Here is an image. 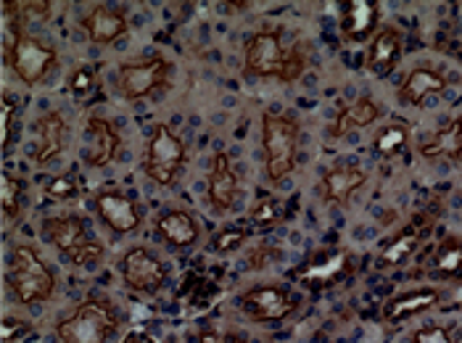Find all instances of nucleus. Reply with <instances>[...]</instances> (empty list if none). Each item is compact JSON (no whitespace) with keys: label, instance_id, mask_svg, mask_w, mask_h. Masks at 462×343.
<instances>
[{"label":"nucleus","instance_id":"nucleus-1","mask_svg":"<svg viewBox=\"0 0 462 343\" xmlns=\"http://www.w3.org/2000/svg\"><path fill=\"white\" fill-rule=\"evenodd\" d=\"M299 140L301 130L293 116L264 111L262 114V151H264V170L273 182L285 180L296 170L299 162Z\"/></svg>","mask_w":462,"mask_h":343},{"label":"nucleus","instance_id":"nucleus-2","mask_svg":"<svg viewBox=\"0 0 462 343\" xmlns=\"http://www.w3.org/2000/svg\"><path fill=\"white\" fill-rule=\"evenodd\" d=\"M119 328V311L108 299H88L56 325L61 343H108Z\"/></svg>","mask_w":462,"mask_h":343},{"label":"nucleus","instance_id":"nucleus-3","mask_svg":"<svg viewBox=\"0 0 462 343\" xmlns=\"http://www.w3.org/2000/svg\"><path fill=\"white\" fill-rule=\"evenodd\" d=\"M5 283L19 304L48 301L56 291V277L48 270V264L37 256L32 246H16L11 251Z\"/></svg>","mask_w":462,"mask_h":343},{"label":"nucleus","instance_id":"nucleus-4","mask_svg":"<svg viewBox=\"0 0 462 343\" xmlns=\"http://www.w3.org/2000/svg\"><path fill=\"white\" fill-rule=\"evenodd\" d=\"M42 236L61 254H67L77 267L96 264L104 256V246L93 238L79 214H59L42 219Z\"/></svg>","mask_w":462,"mask_h":343},{"label":"nucleus","instance_id":"nucleus-5","mask_svg":"<svg viewBox=\"0 0 462 343\" xmlns=\"http://www.w3.org/2000/svg\"><path fill=\"white\" fill-rule=\"evenodd\" d=\"M185 164V145L167 125H156L143 159L145 174L159 185H172Z\"/></svg>","mask_w":462,"mask_h":343},{"label":"nucleus","instance_id":"nucleus-6","mask_svg":"<svg viewBox=\"0 0 462 343\" xmlns=\"http://www.w3.org/2000/svg\"><path fill=\"white\" fill-rule=\"evenodd\" d=\"M56 51L48 48L30 34H16L14 42L5 48V64L11 71L24 82V85H37L56 64Z\"/></svg>","mask_w":462,"mask_h":343},{"label":"nucleus","instance_id":"nucleus-7","mask_svg":"<svg viewBox=\"0 0 462 343\" xmlns=\"http://www.w3.org/2000/svg\"><path fill=\"white\" fill-rule=\"evenodd\" d=\"M288 59V48H283L281 32L259 30L251 34L246 45V71L254 77H275L281 79Z\"/></svg>","mask_w":462,"mask_h":343},{"label":"nucleus","instance_id":"nucleus-8","mask_svg":"<svg viewBox=\"0 0 462 343\" xmlns=\"http://www.w3.org/2000/svg\"><path fill=\"white\" fill-rule=\"evenodd\" d=\"M238 304L254 322H281L293 311V299L281 285H256L241 293Z\"/></svg>","mask_w":462,"mask_h":343},{"label":"nucleus","instance_id":"nucleus-9","mask_svg":"<svg viewBox=\"0 0 462 343\" xmlns=\"http://www.w3.org/2000/svg\"><path fill=\"white\" fill-rule=\"evenodd\" d=\"M119 273H122V280L138 293H153L167 280L164 264L145 248H130L119 262Z\"/></svg>","mask_w":462,"mask_h":343},{"label":"nucleus","instance_id":"nucleus-10","mask_svg":"<svg viewBox=\"0 0 462 343\" xmlns=\"http://www.w3.org/2000/svg\"><path fill=\"white\" fill-rule=\"evenodd\" d=\"M349 270H352L349 254L341 248H328V251H318L307 256L304 264H299L291 277L307 285H330V283H338L344 274H349Z\"/></svg>","mask_w":462,"mask_h":343},{"label":"nucleus","instance_id":"nucleus-11","mask_svg":"<svg viewBox=\"0 0 462 343\" xmlns=\"http://www.w3.org/2000/svg\"><path fill=\"white\" fill-rule=\"evenodd\" d=\"M167 61L164 59H148V61H135V64H125L119 69V93L130 101L143 98L148 93H153L156 88L164 85L167 79Z\"/></svg>","mask_w":462,"mask_h":343},{"label":"nucleus","instance_id":"nucleus-12","mask_svg":"<svg viewBox=\"0 0 462 343\" xmlns=\"http://www.w3.org/2000/svg\"><path fill=\"white\" fill-rule=\"evenodd\" d=\"M122 145V137L116 127L104 116H90L85 125V145H82V159L88 167H106L114 162L116 151Z\"/></svg>","mask_w":462,"mask_h":343},{"label":"nucleus","instance_id":"nucleus-13","mask_svg":"<svg viewBox=\"0 0 462 343\" xmlns=\"http://www.w3.org/2000/svg\"><path fill=\"white\" fill-rule=\"evenodd\" d=\"M96 211L106 222V227L116 236L133 233L141 227V211L138 204L122 193V190H101L96 193Z\"/></svg>","mask_w":462,"mask_h":343},{"label":"nucleus","instance_id":"nucleus-14","mask_svg":"<svg viewBox=\"0 0 462 343\" xmlns=\"http://www.w3.org/2000/svg\"><path fill=\"white\" fill-rule=\"evenodd\" d=\"M367 182V174L355 164H336L322 174L318 193L325 204L346 206L356 190Z\"/></svg>","mask_w":462,"mask_h":343},{"label":"nucleus","instance_id":"nucleus-15","mask_svg":"<svg viewBox=\"0 0 462 343\" xmlns=\"http://www.w3.org/2000/svg\"><path fill=\"white\" fill-rule=\"evenodd\" d=\"M35 130L37 145L35 151H32V159H35V164L45 167V164H51L67 148V133H69V127H67V119L59 111H48V114H42L37 119Z\"/></svg>","mask_w":462,"mask_h":343},{"label":"nucleus","instance_id":"nucleus-16","mask_svg":"<svg viewBox=\"0 0 462 343\" xmlns=\"http://www.w3.org/2000/svg\"><path fill=\"white\" fill-rule=\"evenodd\" d=\"M207 199H209L214 211H230L233 204H236V199H238V177H236L233 164H230V159H227L225 151H217L214 153Z\"/></svg>","mask_w":462,"mask_h":343},{"label":"nucleus","instance_id":"nucleus-17","mask_svg":"<svg viewBox=\"0 0 462 343\" xmlns=\"http://www.w3.org/2000/svg\"><path fill=\"white\" fill-rule=\"evenodd\" d=\"M444 90H447V77L441 71H436V69L430 67H418L404 77V82H402L396 96H399V101L404 103V106H420L430 96H439Z\"/></svg>","mask_w":462,"mask_h":343},{"label":"nucleus","instance_id":"nucleus-18","mask_svg":"<svg viewBox=\"0 0 462 343\" xmlns=\"http://www.w3.org/2000/svg\"><path fill=\"white\" fill-rule=\"evenodd\" d=\"M82 30L85 34L98 42V45H108L114 40H119L122 34L127 32V16L116 8H108V5H96L90 8L85 16H82Z\"/></svg>","mask_w":462,"mask_h":343},{"label":"nucleus","instance_id":"nucleus-19","mask_svg":"<svg viewBox=\"0 0 462 343\" xmlns=\"http://www.w3.org/2000/svg\"><path fill=\"white\" fill-rule=\"evenodd\" d=\"M399 59H402V34L393 27H386L373 37L367 56H365V67L375 77H386Z\"/></svg>","mask_w":462,"mask_h":343},{"label":"nucleus","instance_id":"nucleus-20","mask_svg":"<svg viewBox=\"0 0 462 343\" xmlns=\"http://www.w3.org/2000/svg\"><path fill=\"white\" fill-rule=\"evenodd\" d=\"M439 304V291L436 288H420V291H407L402 296H393L389 299L383 309H381V317L383 322H404L410 317H418L428 309H433Z\"/></svg>","mask_w":462,"mask_h":343},{"label":"nucleus","instance_id":"nucleus-21","mask_svg":"<svg viewBox=\"0 0 462 343\" xmlns=\"http://www.w3.org/2000/svg\"><path fill=\"white\" fill-rule=\"evenodd\" d=\"M420 156L428 162H436V159L457 162V159H462V116L444 122L433 135L428 137L420 145Z\"/></svg>","mask_w":462,"mask_h":343},{"label":"nucleus","instance_id":"nucleus-22","mask_svg":"<svg viewBox=\"0 0 462 343\" xmlns=\"http://www.w3.org/2000/svg\"><path fill=\"white\" fill-rule=\"evenodd\" d=\"M378 16H381L378 3H370V0H349V3H344V11H341V32H344L346 40L359 42V40H365V37L373 34Z\"/></svg>","mask_w":462,"mask_h":343},{"label":"nucleus","instance_id":"nucleus-23","mask_svg":"<svg viewBox=\"0 0 462 343\" xmlns=\"http://www.w3.org/2000/svg\"><path fill=\"white\" fill-rule=\"evenodd\" d=\"M381 114H383V108L373 98H356L355 103H349L338 111V116L330 127V135L344 137L355 130H365V127L375 125L381 119Z\"/></svg>","mask_w":462,"mask_h":343},{"label":"nucleus","instance_id":"nucleus-24","mask_svg":"<svg viewBox=\"0 0 462 343\" xmlns=\"http://www.w3.org/2000/svg\"><path fill=\"white\" fill-rule=\"evenodd\" d=\"M156 230L159 236L167 240L175 248H190L199 240V225L196 219L182 211V209H170L156 219Z\"/></svg>","mask_w":462,"mask_h":343},{"label":"nucleus","instance_id":"nucleus-25","mask_svg":"<svg viewBox=\"0 0 462 343\" xmlns=\"http://www.w3.org/2000/svg\"><path fill=\"white\" fill-rule=\"evenodd\" d=\"M428 219H418V222H412V225H407L396 238L381 251V256H378V264L381 267H396V264H402L404 259H410L415 251H418V246L423 243L428 233Z\"/></svg>","mask_w":462,"mask_h":343},{"label":"nucleus","instance_id":"nucleus-26","mask_svg":"<svg viewBox=\"0 0 462 343\" xmlns=\"http://www.w3.org/2000/svg\"><path fill=\"white\" fill-rule=\"evenodd\" d=\"M433 270L444 277L462 280V238L447 236L433 254Z\"/></svg>","mask_w":462,"mask_h":343},{"label":"nucleus","instance_id":"nucleus-27","mask_svg":"<svg viewBox=\"0 0 462 343\" xmlns=\"http://www.w3.org/2000/svg\"><path fill=\"white\" fill-rule=\"evenodd\" d=\"M0 206H3L5 222H16V219L22 217V206H24V182L16 180L14 174H3V180H0Z\"/></svg>","mask_w":462,"mask_h":343},{"label":"nucleus","instance_id":"nucleus-28","mask_svg":"<svg viewBox=\"0 0 462 343\" xmlns=\"http://www.w3.org/2000/svg\"><path fill=\"white\" fill-rule=\"evenodd\" d=\"M410 143V125H404V122H393L389 127H383L378 137H375V143H373V148H375V153L378 156H383V159H389V156H396L399 151H404V145Z\"/></svg>","mask_w":462,"mask_h":343},{"label":"nucleus","instance_id":"nucleus-29","mask_svg":"<svg viewBox=\"0 0 462 343\" xmlns=\"http://www.w3.org/2000/svg\"><path fill=\"white\" fill-rule=\"evenodd\" d=\"M310 64V53H307V42H293L291 48H288V59H285V69H283V77H281V82H296L301 74H304V69Z\"/></svg>","mask_w":462,"mask_h":343},{"label":"nucleus","instance_id":"nucleus-30","mask_svg":"<svg viewBox=\"0 0 462 343\" xmlns=\"http://www.w3.org/2000/svg\"><path fill=\"white\" fill-rule=\"evenodd\" d=\"M281 217H283L281 204H278L273 196H259V199L254 201V206H251V222L259 225V227H270V225H275Z\"/></svg>","mask_w":462,"mask_h":343},{"label":"nucleus","instance_id":"nucleus-31","mask_svg":"<svg viewBox=\"0 0 462 343\" xmlns=\"http://www.w3.org/2000/svg\"><path fill=\"white\" fill-rule=\"evenodd\" d=\"M14 133H16V103L8 93H3V98H0V145H3V151H8Z\"/></svg>","mask_w":462,"mask_h":343},{"label":"nucleus","instance_id":"nucleus-32","mask_svg":"<svg viewBox=\"0 0 462 343\" xmlns=\"http://www.w3.org/2000/svg\"><path fill=\"white\" fill-rule=\"evenodd\" d=\"M77 190H79V185H77V177H74V172H67V174H61V177H56L51 185H48V199H53V201H71L74 196H77Z\"/></svg>","mask_w":462,"mask_h":343},{"label":"nucleus","instance_id":"nucleus-33","mask_svg":"<svg viewBox=\"0 0 462 343\" xmlns=\"http://www.w3.org/2000/svg\"><path fill=\"white\" fill-rule=\"evenodd\" d=\"M246 230L244 227H225V230H219L212 240V248L214 251H219V254H230V251H236L238 246H244L246 243Z\"/></svg>","mask_w":462,"mask_h":343},{"label":"nucleus","instance_id":"nucleus-34","mask_svg":"<svg viewBox=\"0 0 462 343\" xmlns=\"http://www.w3.org/2000/svg\"><path fill=\"white\" fill-rule=\"evenodd\" d=\"M24 333H30V325L24 320H16V317H5L0 322V336H3V343H14L19 341Z\"/></svg>","mask_w":462,"mask_h":343},{"label":"nucleus","instance_id":"nucleus-35","mask_svg":"<svg viewBox=\"0 0 462 343\" xmlns=\"http://www.w3.org/2000/svg\"><path fill=\"white\" fill-rule=\"evenodd\" d=\"M412 343H455L449 330L447 328H439V325H428V328H420L415 330L412 336Z\"/></svg>","mask_w":462,"mask_h":343},{"label":"nucleus","instance_id":"nucleus-36","mask_svg":"<svg viewBox=\"0 0 462 343\" xmlns=\"http://www.w3.org/2000/svg\"><path fill=\"white\" fill-rule=\"evenodd\" d=\"M69 88L77 93V96H85V93H90V88H93V71L88 67H79L74 74H71L69 79Z\"/></svg>","mask_w":462,"mask_h":343},{"label":"nucleus","instance_id":"nucleus-37","mask_svg":"<svg viewBox=\"0 0 462 343\" xmlns=\"http://www.w3.org/2000/svg\"><path fill=\"white\" fill-rule=\"evenodd\" d=\"M201 343H254L249 338H244V336H238V333H219V330H207V333H201Z\"/></svg>","mask_w":462,"mask_h":343}]
</instances>
